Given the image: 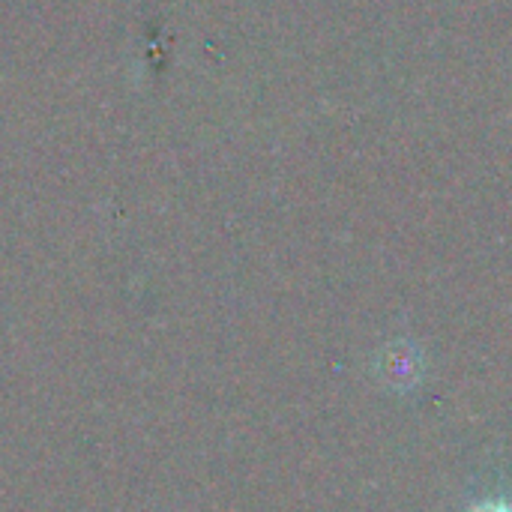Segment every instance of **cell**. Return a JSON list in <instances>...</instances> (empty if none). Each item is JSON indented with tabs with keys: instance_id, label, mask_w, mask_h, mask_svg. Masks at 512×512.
<instances>
[{
	"instance_id": "cell-1",
	"label": "cell",
	"mask_w": 512,
	"mask_h": 512,
	"mask_svg": "<svg viewBox=\"0 0 512 512\" xmlns=\"http://www.w3.org/2000/svg\"><path fill=\"white\" fill-rule=\"evenodd\" d=\"M384 375L393 381V387H408V384H414V381H417V360H414V354L396 348V351L390 354L387 366H384Z\"/></svg>"
},
{
	"instance_id": "cell-2",
	"label": "cell",
	"mask_w": 512,
	"mask_h": 512,
	"mask_svg": "<svg viewBox=\"0 0 512 512\" xmlns=\"http://www.w3.org/2000/svg\"><path fill=\"white\" fill-rule=\"evenodd\" d=\"M471 512H512V504H507V501H483V504L471 507Z\"/></svg>"
}]
</instances>
